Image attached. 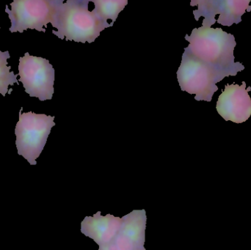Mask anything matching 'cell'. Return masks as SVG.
I'll return each instance as SVG.
<instances>
[{"mask_svg":"<svg viewBox=\"0 0 251 250\" xmlns=\"http://www.w3.org/2000/svg\"><path fill=\"white\" fill-rule=\"evenodd\" d=\"M224 78L212 68L184 52L177 70V79L181 91L196 95V101H212L218 91L216 84Z\"/></svg>","mask_w":251,"mask_h":250,"instance_id":"obj_5","label":"cell"},{"mask_svg":"<svg viewBox=\"0 0 251 250\" xmlns=\"http://www.w3.org/2000/svg\"><path fill=\"white\" fill-rule=\"evenodd\" d=\"M88 0H60L52 33L60 39L89 44L94 42L106 28L113 26L88 10Z\"/></svg>","mask_w":251,"mask_h":250,"instance_id":"obj_2","label":"cell"},{"mask_svg":"<svg viewBox=\"0 0 251 250\" xmlns=\"http://www.w3.org/2000/svg\"><path fill=\"white\" fill-rule=\"evenodd\" d=\"M10 58L8 51H0V94L5 96L8 93L9 85H13L15 83L19 85L17 79L18 75L13 71H10V66H7V60Z\"/></svg>","mask_w":251,"mask_h":250,"instance_id":"obj_12","label":"cell"},{"mask_svg":"<svg viewBox=\"0 0 251 250\" xmlns=\"http://www.w3.org/2000/svg\"><path fill=\"white\" fill-rule=\"evenodd\" d=\"M123 220L112 214L102 216L98 212L87 217L81 224V232L91 238L100 247L111 243L122 227Z\"/></svg>","mask_w":251,"mask_h":250,"instance_id":"obj_10","label":"cell"},{"mask_svg":"<svg viewBox=\"0 0 251 250\" xmlns=\"http://www.w3.org/2000/svg\"><path fill=\"white\" fill-rule=\"evenodd\" d=\"M100 250H121L112 242L111 243L108 244L107 245H104V246L100 247Z\"/></svg>","mask_w":251,"mask_h":250,"instance_id":"obj_13","label":"cell"},{"mask_svg":"<svg viewBox=\"0 0 251 250\" xmlns=\"http://www.w3.org/2000/svg\"><path fill=\"white\" fill-rule=\"evenodd\" d=\"M60 0H15L10 3L11 10L5 5V12L11 22L10 32L35 29L46 32L48 23L55 26Z\"/></svg>","mask_w":251,"mask_h":250,"instance_id":"obj_4","label":"cell"},{"mask_svg":"<svg viewBox=\"0 0 251 250\" xmlns=\"http://www.w3.org/2000/svg\"><path fill=\"white\" fill-rule=\"evenodd\" d=\"M22 110L21 108L19 111V120L15 129L18 154L31 165H35L51 129L55 126L54 117L32 112L22 113Z\"/></svg>","mask_w":251,"mask_h":250,"instance_id":"obj_3","label":"cell"},{"mask_svg":"<svg viewBox=\"0 0 251 250\" xmlns=\"http://www.w3.org/2000/svg\"><path fill=\"white\" fill-rule=\"evenodd\" d=\"M95 4L94 11L105 22L112 20V24L128 4L127 0H91Z\"/></svg>","mask_w":251,"mask_h":250,"instance_id":"obj_11","label":"cell"},{"mask_svg":"<svg viewBox=\"0 0 251 250\" xmlns=\"http://www.w3.org/2000/svg\"><path fill=\"white\" fill-rule=\"evenodd\" d=\"M137 250H146L144 248H140V249Z\"/></svg>","mask_w":251,"mask_h":250,"instance_id":"obj_14","label":"cell"},{"mask_svg":"<svg viewBox=\"0 0 251 250\" xmlns=\"http://www.w3.org/2000/svg\"><path fill=\"white\" fill-rule=\"evenodd\" d=\"M122 227L113 243L121 250L144 248L146 215L145 210H134L122 218Z\"/></svg>","mask_w":251,"mask_h":250,"instance_id":"obj_9","label":"cell"},{"mask_svg":"<svg viewBox=\"0 0 251 250\" xmlns=\"http://www.w3.org/2000/svg\"><path fill=\"white\" fill-rule=\"evenodd\" d=\"M250 0L246 1H192L191 5L197 4L199 9L194 10L195 19L199 21L201 16L204 19L203 23L212 25L216 22L224 26L238 24L246 11L250 12Z\"/></svg>","mask_w":251,"mask_h":250,"instance_id":"obj_7","label":"cell"},{"mask_svg":"<svg viewBox=\"0 0 251 250\" xmlns=\"http://www.w3.org/2000/svg\"><path fill=\"white\" fill-rule=\"evenodd\" d=\"M251 87L246 88V82L242 85H226L217 102L218 114L226 121L243 123L251 115V98L249 92Z\"/></svg>","mask_w":251,"mask_h":250,"instance_id":"obj_8","label":"cell"},{"mask_svg":"<svg viewBox=\"0 0 251 250\" xmlns=\"http://www.w3.org/2000/svg\"><path fill=\"white\" fill-rule=\"evenodd\" d=\"M19 81L29 96L41 101L52 98L54 69L48 60L25 53L19 58Z\"/></svg>","mask_w":251,"mask_h":250,"instance_id":"obj_6","label":"cell"},{"mask_svg":"<svg viewBox=\"0 0 251 250\" xmlns=\"http://www.w3.org/2000/svg\"><path fill=\"white\" fill-rule=\"evenodd\" d=\"M185 39L190 44L184 52L210 66L223 77L236 76L244 70L243 63L234 62L237 43L232 34L203 23L201 27L195 28L191 35H186Z\"/></svg>","mask_w":251,"mask_h":250,"instance_id":"obj_1","label":"cell"}]
</instances>
